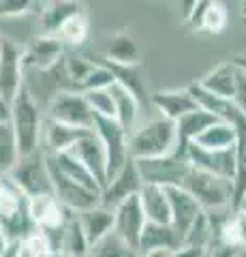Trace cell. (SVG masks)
<instances>
[{
	"label": "cell",
	"instance_id": "obj_3",
	"mask_svg": "<svg viewBox=\"0 0 246 257\" xmlns=\"http://www.w3.org/2000/svg\"><path fill=\"white\" fill-rule=\"evenodd\" d=\"M203 212H218V210H231L233 208V182L225 178H216L212 174L199 172L190 167L184 180L180 184Z\"/></svg>",
	"mask_w": 246,
	"mask_h": 257
},
{
	"label": "cell",
	"instance_id": "obj_18",
	"mask_svg": "<svg viewBox=\"0 0 246 257\" xmlns=\"http://www.w3.org/2000/svg\"><path fill=\"white\" fill-rule=\"evenodd\" d=\"M139 206L144 210L146 223L154 225H171V214H169V199L163 187H154V184H141L137 193Z\"/></svg>",
	"mask_w": 246,
	"mask_h": 257
},
{
	"label": "cell",
	"instance_id": "obj_29",
	"mask_svg": "<svg viewBox=\"0 0 246 257\" xmlns=\"http://www.w3.org/2000/svg\"><path fill=\"white\" fill-rule=\"evenodd\" d=\"M109 64H120V67H129V64H137L139 62V50L135 39L129 37L126 32H118L112 37L107 50V60Z\"/></svg>",
	"mask_w": 246,
	"mask_h": 257
},
{
	"label": "cell",
	"instance_id": "obj_50",
	"mask_svg": "<svg viewBox=\"0 0 246 257\" xmlns=\"http://www.w3.org/2000/svg\"><path fill=\"white\" fill-rule=\"evenodd\" d=\"M86 257H92V255H90V253H88V255H86Z\"/></svg>",
	"mask_w": 246,
	"mask_h": 257
},
{
	"label": "cell",
	"instance_id": "obj_16",
	"mask_svg": "<svg viewBox=\"0 0 246 257\" xmlns=\"http://www.w3.org/2000/svg\"><path fill=\"white\" fill-rule=\"evenodd\" d=\"M152 105L156 111H161V118L178 122L180 118H184L190 111L199 109V105L195 103L193 94L188 88H180V90H165V92H156L152 94Z\"/></svg>",
	"mask_w": 246,
	"mask_h": 257
},
{
	"label": "cell",
	"instance_id": "obj_17",
	"mask_svg": "<svg viewBox=\"0 0 246 257\" xmlns=\"http://www.w3.org/2000/svg\"><path fill=\"white\" fill-rule=\"evenodd\" d=\"M184 244V238L182 234H178L171 225H154V223H146L144 231H141L139 238V246L137 251L144 253H152V251H176Z\"/></svg>",
	"mask_w": 246,
	"mask_h": 257
},
{
	"label": "cell",
	"instance_id": "obj_21",
	"mask_svg": "<svg viewBox=\"0 0 246 257\" xmlns=\"http://www.w3.org/2000/svg\"><path fill=\"white\" fill-rule=\"evenodd\" d=\"M109 94L114 99V120L120 124L122 131L131 133L137 126V118H139V101L135 96L122 88L120 84H112L109 86Z\"/></svg>",
	"mask_w": 246,
	"mask_h": 257
},
{
	"label": "cell",
	"instance_id": "obj_45",
	"mask_svg": "<svg viewBox=\"0 0 246 257\" xmlns=\"http://www.w3.org/2000/svg\"><path fill=\"white\" fill-rule=\"evenodd\" d=\"M233 210H240V212H244V214H246V195L240 199V204H237V206L233 208Z\"/></svg>",
	"mask_w": 246,
	"mask_h": 257
},
{
	"label": "cell",
	"instance_id": "obj_13",
	"mask_svg": "<svg viewBox=\"0 0 246 257\" xmlns=\"http://www.w3.org/2000/svg\"><path fill=\"white\" fill-rule=\"evenodd\" d=\"M141 178L137 174V167H135V161H129L120 172H118L112 180H109L105 187L101 191V206L103 208H109V210H114V208L124 202L126 197H133L137 195L139 189H141Z\"/></svg>",
	"mask_w": 246,
	"mask_h": 257
},
{
	"label": "cell",
	"instance_id": "obj_49",
	"mask_svg": "<svg viewBox=\"0 0 246 257\" xmlns=\"http://www.w3.org/2000/svg\"><path fill=\"white\" fill-rule=\"evenodd\" d=\"M20 257H30V255H28L26 251H24V246H22V255H20Z\"/></svg>",
	"mask_w": 246,
	"mask_h": 257
},
{
	"label": "cell",
	"instance_id": "obj_22",
	"mask_svg": "<svg viewBox=\"0 0 246 257\" xmlns=\"http://www.w3.org/2000/svg\"><path fill=\"white\" fill-rule=\"evenodd\" d=\"M88 133L86 128H75V126H65L58 122H43V144H45V155H60L67 152L73 144Z\"/></svg>",
	"mask_w": 246,
	"mask_h": 257
},
{
	"label": "cell",
	"instance_id": "obj_19",
	"mask_svg": "<svg viewBox=\"0 0 246 257\" xmlns=\"http://www.w3.org/2000/svg\"><path fill=\"white\" fill-rule=\"evenodd\" d=\"M235 82H237V69L233 67V62H223L218 67H214L210 73H205L201 82H197L203 90H208L210 94L218 96L225 101H233L235 94Z\"/></svg>",
	"mask_w": 246,
	"mask_h": 257
},
{
	"label": "cell",
	"instance_id": "obj_27",
	"mask_svg": "<svg viewBox=\"0 0 246 257\" xmlns=\"http://www.w3.org/2000/svg\"><path fill=\"white\" fill-rule=\"evenodd\" d=\"M82 13V5L77 3H47L41 9V24H43V35L54 37L58 32V28L65 24L67 20H71L73 15Z\"/></svg>",
	"mask_w": 246,
	"mask_h": 257
},
{
	"label": "cell",
	"instance_id": "obj_15",
	"mask_svg": "<svg viewBox=\"0 0 246 257\" xmlns=\"http://www.w3.org/2000/svg\"><path fill=\"white\" fill-rule=\"evenodd\" d=\"M26 212L37 229H52L65 223L69 212L62 208L54 195H37L26 199Z\"/></svg>",
	"mask_w": 246,
	"mask_h": 257
},
{
	"label": "cell",
	"instance_id": "obj_42",
	"mask_svg": "<svg viewBox=\"0 0 246 257\" xmlns=\"http://www.w3.org/2000/svg\"><path fill=\"white\" fill-rule=\"evenodd\" d=\"M231 62H233V67H235L237 71H240L242 75H246V54H237Z\"/></svg>",
	"mask_w": 246,
	"mask_h": 257
},
{
	"label": "cell",
	"instance_id": "obj_35",
	"mask_svg": "<svg viewBox=\"0 0 246 257\" xmlns=\"http://www.w3.org/2000/svg\"><path fill=\"white\" fill-rule=\"evenodd\" d=\"M116 82L112 71H109L105 64H94L92 71L88 75H86V79L82 82V86H79V92H88V90H105V88H109Z\"/></svg>",
	"mask_w": 246,
	"mask_h": 257
},
{
	"label": "cell",
	"instance_id": "obj_39",
	"mask_svg": "<svg viewBox=\"0 0 246 257\" xmlns=\"http://www.w3.org/2000/svg\"><path fill=\"white\" fill-rule=\"evenodd\" d=\"M237 248L233 246H227V244H220V242H214L208 248V257H235Z\"/></svg>",
	"mask_w": 246,
	"mask_h": 257
},
{
	"label": "cell",
	"instance_id": "obj_10",
	"mask_svg": "<svg viewBox=\"0 0 246 257\" xmlns=\"http://www.w3.org/2000/svg\"><path fill=\"white\" fill-rule=\"evenodd\" d=\"M144 227H146V216H144V210H141V206H139L137 195L126 197L124 202H120L114 208V227H112V231L120 240H124L126 244L137 248Z\"/></svg>",
	"mask_w": 246,
	"mask_h": 257
},
{
	"label": "cell",
	"instance_id": "obj_30",
	"mask_svg": "<svg viewBox=\"0 0 246 257\" xmlns=\"http://www.w3.org/2000/svg\"><path fill=\"white\" fill-rule=\"evenodd\" d=\"M18 161H20L18 144H15L13 128L9 120H7V122H0V178L9 176V172L15 167Z\"/></svg>",
	"mask_w": 246,
	"mask_h": 257
},
{
	"label": "cell",
	"instance_id": "obj_36",
	"mask_svg": "<svg viewBox=\"0 0 246 257\" xmlns=\"http://www.w3.org/2000/svg\"><path fill=\"white\" fill-rule=\"evenodd\" d=\"M94 62H90L88 58H82V56H77V58H69L65 62V71H67V77H71L73 82L77 84V88L82 86V82L86 79V75L92 71Z\"/></svg>",
	"mask_w": 246,
	"mask_h": 257
},
{
	"label": "cell",
	"instance_id": "obj_46",
	"mask_svg": "<svg viewBox=\"0 0 246 257\" xmlns=\"http://www.w3.org/2000/svg\"><path fill=\"white\" fill-rule=\"evenodd\" d=\"M41 257H69V255H65V253H54V251H47V253H43Z\"/></svg>",
	"mask_w": 246,
	"mask_h": 257
},
{
	"label": "cell",
	"instance_id": "obj_6",
	"mask_svg": "<svg viewBox=\"0 0 246 257\" xmlns=\"http://www.w3.org/2000/svg\"><path fill=\"white\" fill-rule=\"evenodd\" d=\"M47 120H50V122L65 124V126H75V128L92 131L94 114L88 107V103H86L82 92L62 90V92L54 94V99L50 101V107H47Z\"/></svg>",
	"mask_w": 246,
	"mask_h": 257
},
{
	"label": "cell",
	"instance_id": "obj_7",
	"mask_svg": "<svg viewBox=\"0 0 246 257\" xmlns=\"http://www.w3.org/2000/svg\"><path fill=\"white\" fill-rule=\"evenodd\" d=\"M92 131L101 140L103 150H105V159H107V182H109L131 161L129 148H126V138H129V133L122 131L120 124H118L116 120H105V118H94Z\"/></svg>",
	"mask_w": 246,
	"mask_h": 257
},
{
	"label": "cell",
	"instance_id": "obj_32",
	"mask_svg": "<svg viewBox=\"0 0 246 257\" xmlns=\"http://www.w3.org/2000/svg\"><path fill=\"white\" fill-rule=\"evenodd\" d=\"M54 37L62 45H82L86 41V37H88V22H86L84 13H77L71 20H67Z\"/></svg>",
	"mask_w": 246,
	"mask_h": 257
},
{
	"label": "cell",
	"instance_id": "obj_37",
	"mask_svg": "<svg viewBox=\"0 0 246 257\" xmlns=\"http://www.w3.org/2000/svg\"><path fill=\"white\" fill-rule=\"evenodd\" d=\"M30 0H0V18H18L30 11Z\"/></svg>",
	"mask_w": 246,
	"mask_h": 257
},
{
	"label": "cell",
	"instance_id": "obj_41",
	"mask_svg": "<svg viewBox=\"0 0 246 257\" xmlns=\"http://www.w3.org/2000/svg\"><path fill=\"white\" fill-rule=\"evenodd\" d=\"M20 255H22V242L20 240H11L9 246H7V251L0 257H20Z\"/></svg>",
	"mask_w": 246,
	"mask_h": 257
},
{
	"label": "cell",
	"instance_id": "obj_34",
	"mask_svg": "<svg viewBox=\"0 0 246 257\" xmlns=\"http://www.w3.org/2000/svg\"><path fill=\"white\" fill-rule=\"evenodd\" d=\"M88 107L92 109L94 118H105V120H114V99L109 94V88L105 90H88L82 92Z\"/></svg>",
	"mask_w": 246,
	"mask_h": 257
},
{
	"label": "cell",
	"instance_id": "obj_4",
	"mask_svg": "<svg viewBox=\"0 0 246 257\" xmlns=\"http://www.w3.org/2000/svg\"><path fill=\"white\" fill-rule=\"evenodd\" d=\"M9 182L18 189L24 199L37 195H52V180L45 163V152L22 157L15 167L9 172Z\"/></svg>",
	"mask_w": 246,
	"mask_h": 257
},
{
	"label": "cell",
	"instance_id": "obj_40",
	"mask_svg": "<svg viewBox=\"0 0 246 257\" xmlns=\"http://www.w3.org/2000/svg\"><path fill=\"white\" fill-rule=\"evenodd\" d=\"M169 257H208V253L201 251V248H195V246H186L182 244L180 248H176V251H171Z\"/></svg>",
	"mask_w": 246,
	"mask_h": 257
},
{
	"label": "cell",
	"instance_id": "obj_2",
	"mask_svg": "<svg viewBox=\"0 0 246 257\" xmlns=\"http://www.w3.org/2000/svg\"><path fill=\"white\" fill-rule=\"evenodd\" d=\"M126 148L131 161H148L173 155L178 150L176 122L158 116L135 126L126 138Z\"/></svg>",
	"mask_w": 246,
	"mask_h": 257
},
{
	"label": "cell",
	"instance_id": "obj_8",
	"mask_svg": "<svg viewBox=\"0 0 246 257\" xmlns=\"http://www.w3.org/2000/svg\"><path fill=\"white\" fill-rule=\"evenodd\" d=\"M184 155L190 167L205 174H212L216 178L231 180L235 178V148L231 150H203L195 144H186Z\"/></svg>",
	"mask_w": 246,
	"mask_h": 257
},
{
	"label": "cell",
	"instance_id": "obj_43",
	"mask_svg": "<svg viewBox=\"0 0 246 257\" xmlns=\"http://www.w3.org/2000/svg\"><path fill=\"white\" fill-rule=\"evenodd\" d=\"M7 120H9V103L0 96V122H7Z\"/></svg>",
	"mask_w": 246,
	"mask_h": 257
},
{
	"label": "cell",
	"instance_id": "obj_33",
	"mask_svg": "<svg viewBox=\"0 0 246 257\" xmlns=\"http://www.w3.org/2000/svg\"><path fill=\"white\" fill-rule=\"evenodd\" d=\"M227 20H229V13L225 9V5L205 3V9H203V15L199 20L197 30H205V32H210V35H218V32L225 30Z\"/></svg>",
	"mask_w": 246,
	"mask_h": 257
},
{
	"label": "cell",
	"instance_id": "obj_51",
	"mask_svg": "<svg viewBox=\"0 0 246 257\" xmlns=\"http://www.w3.org/2000/svg\"><path fill=\"white\" fill-rule=\"evenodd\" d=\"M0 231H3V225H0Z\"/></svg>",
	"mask_w": 246,
	"mask_h": 257
},
{
	"label": "cell",
	"instance_id": "obj_47",
	"mask_svg": "<svg viewBox=\"0 0 246 257\" xmlns=\"http://www.w3.org/2000/svg\"><path fill=\"white\" fill-rule=\"evenodd\" d=\"M235 257H246V246H244V248H237V253H235Z\"/></svg>",
	"mask_w": 246,
	"mask_h": 257
},
{
	"label": "cell",
	"instance_id": "obj_25",
	"mask_svg": "<svg viewBox=\"0 0 246 257\" xmlns=\"http://www.w3.org/2000/svg\"><path fill=\"white\" fill-rule=\"evenodd\" d=\"M231 124L235 126V178H233V208L246 195V118L237 114Z\"/></svg>",
	"mask_w": 246,
	"mask_h": 257
},
{
	"label": "cell",
	"instance_id": "obj_1",
	"mask_svg": "<svg viewBox=\"0 0 246 257\" xmlns=\"http://www.w3.org/2000/svg\"><path fill=\"white\" fill-rule=\"evenodd\" d=\"M43 122L45 120L41 116V109H39L35 96L30 94L28 86L24 84L22 90L9 103V124L13 128L20 159L41 150Z\"/></svg>",
	"mask_w": 246,
	"mask_h": 257
},
{
	"label": "cell",
	"instance_id": "obj_9",
	"mask_svg": "<svg viewBox=\"0 0 246 257\" xmlns=\"http://www.w3.org/2000/svg\"><path fill=\"white\" fill-rule=\"evenodd\" d=\"M24 86L22 45L0 39V96L11 103Z\"/></svg>",
	"mask_w": 246,
	"mask_h": 257
},
{
	"label": "cell",
	"instance_id": "obj_5",
	"mask_svg": "<svg viewBox=\"0 0 246 257\" xmlns=\"http://www.w3.org/2000/svg\"><path fill=\"white\" fill-rule=\"evenodd\" d=\"M137 174L144 184H154V187H180L186 172L190 170V163L182 150H176L169 157L161 159H148V161H135Z\"/></svg>",
	"mask_w": 246,
	"mask_h": 257
},
{
	"label": "cell",
	"instance_id": "obj_31",
	"mask_svg": "<svg viewBox=\"0 0 246 257\" xmlns=\"http://www.w3.org/2000/svg\"><path fill=\"white\" fill-rule=\"evenodd\" d=\"M90 255L92 257H141V253L137 248L126 244L124 240H120L114 234V231H109L105 238H101L97 244H92Z\"/></svg>",
	"mask_w": 246,
	"mask_h": 257
},
{
	"label": "cell",
	"instance_id": "obj_48",
	"mask_svg": "<svg viewBox=\"0 0 246 257\" xmlns=\"http://www.w3.org/2000/svg\"><path fill=\"white\" fill-rule=\"evenodd\" d=\"M242 13H244V20H246V3H242Z\"/></svg>",
	"mask_w": 246,
	"mask_h": 257
},
{
	"label": "cell",
	"instance_id": "obj_24",
	"mask_svg": "<svg viewBox=\"0 0 246 257\" xmlns=\"http://www.w3.org/2000/svg\"><path fill=\"white\" fill-rule=\"evenodd\" d=\"M218 118L212 116L210 111L205 109H195L186 114L184 118H180L176 122V131H178V150L184 152L186 144L195 142L199 135L205 131V128H210L212 124H216Z\"/></svg>",
	"mask_w": 246,
	"mask_h": 257
},
{
	"label": "cell",
	"instance_id": "obj_11",
	"mask_svg": "<svg viewBox=\"0 0 246 257\" xmlns=\"http://www.w3.org/2000/svg\"><path fill=\"white\" fill-rule=\"evenodd\" d=\"M67 152L88 170V174L97 180V184L103 191V187H105V182H107V159H105L103 144L97 135H94V131H88L84 138H79Z\"/></svg>",
	"mask_w": 246,
	"mask_h": 257
},
{
	"label": "cell",
	"instance_id": "obj_26",
	"mask_svg": "<svg viewBox=\"0 0 246 257\" xmlns=\"http://www.w3.org/2000/svg\"><path fill=\"white\" fill-rule=\"evenodd\" d=\"M235 126L231 122H225V120H218L216 124L205 128L199 138L190 144H195L203 150H231L235 148Z\"/></svg>",
	"mask_w": 246,
	"mask_h": 257
},
{
	"label": "cell",
	"instance_id": "obj_23",
	"mask_svg": "<svg viewBox=\"0 0 246 257\" xmlns=\"http://www.w3.org/2000/svg\"><path fill=\"white\" fill-rule=\"evenodd\" d=\"M103 64L112 71L116 84H120L122 88H126V90H129L135 99L139 101V105L146 101V96H148V79H146V71H144V67H141V62L129 64V67L109 64V62H103Z\"/></svg>",
	"mask_w": 246,
	"mask_h": 257
},
{
	"label": "cell",
	"instance_id": "obj_44",
	"mask_svg": "<svg viewBox=\"0 0 246 257\" xmlns=\"http://www.w3.org/2000/svg\"><path fill=\"white\" fill-rule=\"evenodd\" d=\"M141 257H169L167 251H152V253H144Z\"/></svg>",
	"mask_w": 246,
	"mask_h": 257
},
{
	"label": "cell",
	"instance_id": "obj_38",
	"mask_svg": "<svg viewBox=\"0 0 246 257\" xmlns=\"http://www.w3.org/2000/svg\"><path fill=\"white\" fill-rule=\"evenodd\" d=\"M233 107L237 109V114L246 118V75H242L237 71V82H235V94H233Z\"/></svg>",
	"mask_w": 246,
	"mask_h": 257
},
{
	"label": "cell",
	"instance_id": "obj_20",
	"mask_svg": "<svg viewBox=\"0 0 246 257\" xmlns=\"http://www.w3.org/2000/svg\"><path fill=\"white\" fill-rule=\"evenodd\" d=\"M75 216H77L79 227H82L84 236H86V240H88L90 246L97 244L101 238H105L114 227V210L103 208V206L90 208V210L79 212Z\"/></svg>",
	"mask_w": 246,
	"mask_h": 257
},
{
	"label": "cell",
	"instance_id": "obj_12",
	"mask_svg": "<svg viewBox=\"0 0 246 257\" xmlns=\"http://www.w3.org/2000/svg\"><path fill=\"white\" fill-rule=\"evenodd\" d=\"M65 45L56 37L41 35L33 39L26 47H22V64L24 69H35V71H50L62 60Z\"/></svg>",
	"mask_w": 246,
	"mask_h": 257
},
{
	"label": "cell",
	"instance_id": "obj_14",
	"mask_svg": "<svg viewBox=\"0 0 246 257\" xmlns=\"http://www.w3.org/2000/svg\"><path fill=\"white\" fill-rule=\"evenodd\" d=\"M165 193H167V199H169L171 227L176 229L178 234H182V238H184L186 231L190 229V225L199 219V214L203 210L182 187H167Z\"/></svg>",
	"mask_w": 246,
	"mask_h": 257
},
{
	"label": "cell",
	"instance_id": "obj_28",
	"mask_svg": "<svg viewBox=\"0 0 246 257\" xmlns=\"http://www.w3.org/2000/svg\"><path fill=\"white\" fill-rule=\"evenodd\" d=\"M216 242L233 246V248H244L246 246V214L240 210H231L223 223L218 225L216 231Z\"/></svg>",
	"mask_w": 246,
	"mask_h": 257
}]
</instances>
